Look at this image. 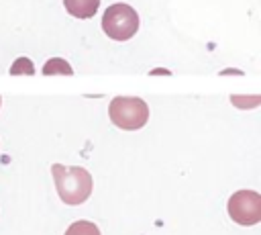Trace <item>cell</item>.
<instances>
[{
    "label": "cell",
    "instance_id": "277c9868",
    "mask_svg": "<svg viewBox=\"0 0 261 235\" xmlns=\"http://www.w3.org/2000/svg\"><path fill=\"white\" fill-rule=\"evenodd\" d=\"M226 210L228 217L243 227L257 225L261 221V196L255 190H239L228 198Z\"/></svg>",
    "mask_w": 261,
    "mask_h": 235
},
{
    "label": "cell",
    "instance_id": "7a4b0ae2",
    "mask_svg": "<svg viewBox=\"0 0 261 235\" xmlns=\"http://www.w3.org/2000/svg\"><path fill=\"white\" fill-rule=\"evenodd\" d=\"M110 121L124 131H137L149 121V106L145 100L135 96H116L108 104Z\"/></svg>",
    "mask_w": 261,
    "mask_h": 235
},
{
    "label": "cell",
    "instance_id": "8992f818",
    "mask_svg": "<svg viewBox=\"0 0 261 235\" xmlns=\"http://www.w3.org/2000/svg\"><path fill=\"white\" fill-rule=\"evenodd\" d=\"M43 74L45 76H71L73 74V69H71V65L65 61V59H61V57H53V59H49L45 65H43Z\"/></svg>",
    "mask_w": 261,
    "mask_h": 235
},
{
    "label": "cell",
    "instance_id": "6da1fadb",
    "mask_svg": "<svg viewBox=\"0 0 261 235\" xmlns=\"http://www.w3.org/2000/svg\"><path fill=\"white\" fill-rule=\"evenodd\" d=\"M51 174L55 180L57 194L65 204H71V206L82 204L92 194V176L88 170H84L80 166L53 163Z\"/></svg>",
    "mask_w": 261,
    "mask_h": 235
},
{
    "label": "cell",
    "instance_id": "5b68a950",
    "mask_svg": "<svg viewBox=\"0 0 261 235\" xmlns=\"http://www.w3.org/2000/svg\"><path fill=\"white\" fill-rule=\"evenodd\" d=\"M65 10L75 18H90L98 12L100 0H63Z\"/></svg>",
    "mask_w": 261,
    "mask_h": 235
},
{
    "label": "cell",
    "instance_id": "52a82bcc",
    "mask_svg": "<svg viewBox=\"0 0 261 235\" xmlns=\"http://www.w3.org/2000/svg\"><path fill=\"white\" fill-rule=\"evenodd\" d=\"M65 235H100V229L90 221H75L67 227Z\"/></svg>",
    "mask_w": 261,
    "mask_h": 235
},
{
    "label": "cell",
    "instance_id": "3957f363",
    "mask_svg": "<svg viewBox=\"0 0 261 235\" xmlns=\"http://www.w3.org/2000/svg\"><path fill=\"white\" fill-rule=\"evenodd\" d=\"M102 29L114 41H128L139 31V14L128 4H112L102 16Z\"/></svg>",
    "mask_w": 261,
    "mask_h": 235
},
{
    "label": "cell",
    "instance_id": "ba28073f",
    "mask_svg": "<svg viewBox=\"0 0 261 235\" xmlns=\"http://www.w3.org/2000/svg\"><path fill=\"white\" fill-rule=\"evenodd\" d=\"M10 74H12V76H18V74H27V76H33V74H35V67H33L31 59H27V57H18V59L12 63V67H10Z\"/></svg>",
    "mask_w": 261,
    "mask_h": 235
},
{
    "label": "cell",
    "instance_id": "9c48e42d",
    "mask_svg": "<svg viewBox=\"0 0 261 235\" xmlns=\"http://www.w3.org/2000/svg\"><path fill=\"white\" fill-rule=\"evenodd\" d=\"M0 104H2V98H0Z\"/></svg>",
    "mask_w": 261,
    "mask_h": 235
}]
</instances>
